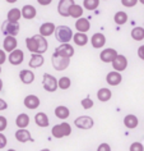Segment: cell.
Instances as JSON below:
<instances>
[{
  "instance_id": "obj_12",
  "label": "cell",
  "mask_w": 144,
  "mask_h": 151,
  "mask_svg": "<svg viewBox=\"0 0 144 151\" xmlns=\"http://www.w3.org/2000/svg\"><path fill=\"white\" fill-rule=\"evenodd\" d=\"M123 81V76H121V72H117V70H112L107 73L106 76V82L110 85V86H117L121 83Z\"/></svg>"
},
{
  "instance_id": "obj_13",
  "label": "cell",
  "mask_w": 144,
  "mask_h": 151,
  "mask_svg": "<svg viewBox=\"0 0 144 151\" xmlns=\"http://www.w3.org/2000/svg\"><path fill=\"white\" fill-rule=\"evenodd\" d=\"M24 106L29 109V110H35V109H37L40 106L41 101H40V97L36 96V95H27L24 97Z\"/></svg>"
},
{
  "instance_id": "obj_1",
  "label": "cell",
  "mask_w": 144,
  "mask_h": 151,
  "mask_svg": "<svg viewBox=\"0 0 144 151\" xmlns=\"http://www.w3.org/2000/svg\"><path fill=\"white\" fill-rule=\"evenodd\" d=\"M26 46L31 52H36V54H43L47 51L48 44L47 40L45 39V36H42L41 33L35 35L32 37L26 39Z\"/></svg>"
},
{
  "instance_id": "obj_5",
  "label": "cell",
  "mask_w": 144,
  "mask_h": 151,
  "mask_svg": "<svg viewBox=\"0 0 144 151\" xmlns=\"http://www.w3.org/2000/svg\"><path fill=\"white\" fill-rule=\"evenodd\" d=\"M19 23L18 22H12V21H8L6 19L4 23L1 24V31L5 36L8 35H12V36H17L19 33Z\"/></svg>"
},
{
  "instance_id": "obj_37",
  "label": "cell",
  "mask_w": 144,
  "mask_h": 151,
  "mask_svg": "<svg viewBox=\"0 0 144 151\" xmlns=\"http://www.w3.org/2000/svg\"><path fill=\"white\" fill-rule=\"evenodd\" d=\"M6 127H8V120L4 115H0V132L5 131Z\"/></svg>"
},
{
  "instance_id": "obj_44",
  "label": "cell",
  "mask_w": 144,
  "mask_h": 151,
  "mask_svg": "<svg viewBox=\"0 0 144 151\" xmlns=\"http://www.w3.org/2000/svg\"><path fill=\"white\" fill-rule=\"evenodd\" d=\"M138 56L142 60H144V45H142V46H139L138 49Z\"/></svg>"
},
{
  "instance_id": "obj_36",
  "label": "cell",
  "mask_w": 144,
  "mask_h": 151,
  "mask_svg": "<svg viewBox=\"0 0 144 151\" xmlns=\"http://www.w3.org/2000/svg\"><path fill=\"white\" fill-rule=\"evenodd\" d=\"M139 0H121V4L124 6H126V8H133V6H135L138 4Z\"/></svg>"
},
{
  "instance_id": "obj_21",
  "label": "cell",
  "mask_w": 144,
  "mask_h": 151,
  "mask_svg": "<svg viewBox=\"0 0 144 151\" xmlns=\"http://www.w3.org/2000/svg\"><path fill=\"white\" fill-rule=\"evenodd\" d=\"M37 16V10L33 5H24L23 8H22V17L24 18V19H33Z\"/></svg>"
},
{
  "instance_id": "obj_33",
  "label": "cell",
  "mask_w": 144,
  "mask_h": 151,
  "mask_svg": "<svg viewBox=\"0 0 144 151\" xmlns=\"http://www.w3.org/2000/svg\"><path fill=\"white\" fill-rule=\"evenodd\" d=\"M100 5V0H83V8L87 10H94Z\"/></svg>"
},
{
  "instance_id": "obj_20",
  "label": "cell",
  "mask_w": 144,
  "mask_h": 151,
  "mask_svg": "<svg viewBox=\"0 0 144 151\" xmlns=\"http://www.w3.org/2000/svg\"><path fill=\"white\" fill-rule=\"evenodd\" d=\"M73 41H74V44L75 45H78V46H86L87 44H88V36H87V32H77V33H74V36H73Z\"/></svg>"
},
{
  "instance_id": "obj_45",
  "label": "cell",
  "mask_w": 144,
  "mask_h": 151,
  "mask_svg": "<svg viewBox=\"0 0 144 151\" xmlns=\"http://www.w3.org/2000/svg\"><path fill=\"white\" fill-rule=\"evenodd\" d=\"M6 108H8V104H6V101H4L3 99H0V110H5Z\"/></svg>"
},
{
  "instance_id": "obj_46",
  "label": "cell",
  "mask_w": 144,
  "mask_h": 151,
  "mask_svg": "<svg viewBox=\"0 0 144 151\" xmlns=\"http://www.w3.org/2000/svg\"><path fill=\"white\" fill-rule=\"evenodd\" d=\"M6 3H10V4H13V3H16V1H18V0H5Z\"/></svg>"
},
{
  "instance_id": "obj_10",
  "label": "cell",
  "mask_w": 144,
  "mask_h": 151,
  "mask_svg": "<svg viewBox=\"0 0 144 151\" xmlns=\"http://www.w3.org/2000/svg\"><path fill=\"white\" fill-rule=\"evenodd\" d=\"M117 54H119V52H117L115 49L108 47V49H105V50L101 51L100 59H101L103 63H112L113 59H115L116 56H117Z\"/></svg>"
},
{
  "instance_id": "obj_25",
  "label": "cell",
  "mask_w": 144,
  "mask_h": 151,
  "mask_svg": "<svg viewBox=\"0 0 144 151\" xmlns=\"http://www.w3.org/2000/svg\"><path fill=\"white\" fill-rule=\"evenodd\" d=\"M55 115L58 116L59 119H66V118H69V115H70V110H69V108L65 106V105H59V106H56L55 108Z\"/></svg>"
},
{
  "instance_id": "obj_15",
  "label": "cell",
  "mask_w": 144,
  "mask_h": 151,
  "mask_svg": "<svg viewBox=\"0 0 144 151\" xmlns=\"http://www.w3.org/2000/svg\"><path fill=\"white\" fill-rule=\"evenodd\" d=\"M17 46H18V41L16 39V36H12V35L5 36L4 42H3V47H4L5 51L12 52L13 50H16Z\"/></svg>"
},
{
  "instance_id": "obj_23",
  "label": "cell",
  "mask_w": 144,
  "mask_h": 151,
  "mask_svg": "<svg viewBox=\"0 0 144 151\" xmlns=\"http://www.w3.org/2000/svg\"><path fill=\"white\" fill-rule=\"evenodd\" d=\"M19 78L24 85H31L32 82L35 81V73H33L32 70L23 69V70H21V73H19Z\"/></svg>"
},
{
  "instance_id": "obj_38",
  "label": "cell",
  "mask_w": 144,
  "mask_h": 151,
  "mask_svg": "<svg viewBox=\"0 0 144 151\" xmlns=\"http://www.w3.org/2000/svg\"><path fill=\"white\" fill-rule=\"evenodd\" d=\"M144 146L140 142H133L130 146V151H143Z\"/></svg>"
},
{
  "instance_id": "obj_14",
  "label": "cell",
  "mask_w": 144,
  "mask_h": 151,
  "mask_svg": "<svg viewBox=\"0 0 144 151\" xmlns=\"http://www.w3.org/2000/svg\"><path fill=\"white\" fill-rule=\"evenodd\" d=\"M16 139L21 143H26V142H29V141H33L31 133L29 131H27L26 128H18V131L16 132Z\"/></svg>"
},
{
  "instance_id": "obj_34",
  "label": "cell",
  "mask_w": 144,
  "mask_h": 151,
  "mask_svg": "<svg viewBox=\"0 0 144 151\" xmlns=\"http://www.w3.org/2000/svg\"><path fill=\"white\" fill-rule=\"evenodd\" d=\"M71 86V80L69 77H61L59 78V88L61 90H69Z\"/></svg>"
},
{
  "instance_id": "obj_24",
  "label": "cell",
  "mask_w": 144,
  "mask_h": 151,
  "mask_svg": "<svg viewBox=\"0 0 144 151\" xmlns=\"http://www.w3.org/2000/svg\"><path fill=\"white\" fill-rule=\"evenodd\" d=\"M43 63H45V59H43L42 54H36V52H33V55L31 56V59H29V62H28V65L31 68H38L42 65Z\"/></svg>"
},
{
  "instance_id": "obj_2",
  "label": "cell",
  "mask_w": 144,
  "mask_h": 151,
  "mask_svg": "<svg viewBox=\"0 0 144 151\" xmlns=\"http://www.w3.org/2000/svg\"><path fill=\"white\" fill-rule=\"evenodd\" d=\"M55 36L59 42L64 44V42H69V41L73 39L74 33L69 26H59V27H56V29H55Z\"/></svg>"
},
{
  "instance_id": "obj_43",
  "label": "cell",
  "mask_w": 144,
  "mask_h": 151,
  "mask_svg": "<svg viewBox=\"0 0 144 151\" xmlns=\"http://www.w3.org/2000/svg\"><path fill=\"white\" fill-rule=\"evenodd\" d=\"M37 3H38L40 5H42V6H47V5H50L52 3V0H37Z\"/></svg>"
},
{
  "instance_id": "obj_39",
  "label": "cell",
  "mask_w": 144,
  "mask_h": 151,
  "mask_svg": "<svg viewBox=\"0 0 144 151\" xmlns=\"http://www.w3.org/2000/svg\"><path fill=\"white\" fill-rule=\"evenodd\" d=\"M61 126H63L64 132H65V137H66V136H69V134L71 133V127H70V124L66 123V122H63Z\"/></svg>"
},
{
  "instance_id": "obj_29",
  "label": "cell",
  "mask_w": 144,
  "mask_h": 151,
  "mask_svg": "<svg viewBox=\"0 0 144 151\" xmlns=\"http://www.w3.org/2000/svg\"><path fill=\"white\" fill-rule=\"evenodd\" d=\"M113 21H115L116 24H125L128 22V13L126 12H123V10H120V12H116L115 16H113Z\"/></svg>"
},
{
  "instance_id": "obj_9",
  "label": "cell",
  "mask_w": 144,
  "mask_h": 151,
  "mask_svg": "<svg viewBox=\"0 0 144 151\" xmlns=\"http://www.w3.org/2000/svg\"><path fill=\"white\" fill-rule=\"evenodd\" d=\"M112 67H113V69L117 70V72H124L128 68L126 56L123 55V54H117V56L113 59V62H112Z\"/></svg>"
},
{
  "instance_id": "obj_8",
  "label": "cell",
  "mask_w": 144,
  "mask_h": 151,
  "mask_svg": "<svg viewBox=\"0 0 144 151\" xmlns=\"http://www.w3.org/2000/svg\"><path fill=\"white\" fill-rule=\"evenodd\" d=\"M24 59V52L21 50V49H16L12 52H9L8 56V62L12 64V65H19V64L23 63Z\"/></svg>"
},
{
  "instance_id": "obj_50",
  "label": "cell",
  "mask_w": 144,
  "mask_h": 151,
  "mask_svg": "<svg viewBox=\"0 0 144 151\" xmlns=\"http://www.w3.org/2000/svg\"><path fill=\"white\" fill-rule=\"evenodd\" d=\"M0 29H1V27H0Z\"/></svg>"
},
{
  "instance_id": "obj_28",
  "label": "cell",
  "mask_w": 144,
  "mask_h": 151,
  "mask_svg": "<svg viewBox=\"0 0 144 151\" xmlns=\"http://www.w3.org/2000/svg\"><path fill=\"white\" fill-rule=\"evenodd\" d=\"M22 17V10L19 8H13L10 9L8 14H6V18H8V21H12V22H18L21 19Z\"/></svg>"
},
{
  "instance_id": "obj_42",
  "label": "cell",
  "mask_w": 144,
  "mask_h": 151,
  "mask_svg": "<svg viewBox=\"0 0 144 151\" xmlns=\"http://www.w3.org/2000/svg\"><path fill=\"white\" fill-rule=\"evenodd\" d=\"M6 59H8V58H6L5 50H0V65H1V64H4Z\"/></svg>"
},
{
  "instance_id": "obj_31",
  "label": "cell",
  "mask_w": 144,
  "mask_h": 151,
  "mask_svg": "<svg viewBox=\"0 0 144 151\" xmlns=\"http://www.w3.org/2000/svg\"><path fill=\"white\" fill-rule=\"evenodd\" d=\"M51 134H52V137H55V138H63V137H65V132H64V129H63L61 123H60V124H55V126L52 127Z\"/></svg>"
},
{
  "instance_id": "obj_32",
  "label": "cell",
  "mask_w": 144,
  "mask_h": 151,
  "mask_svg": "<svg viewBox=\"0 0 144 151\" xmlns=\"http://www.w3.org/2000/svg\"><path fill=\"white\" fill-rule=\"evenodd\" d=\"M131 37L135 41L144 40V28L143 27H134L131 29Z\"/></svg>"
},
{
  "instance_id": "obj_49",
  "label": "cell",
  "mask_w": 144,
  "mask_h": 151,
  "mask_svg": "<svg viewBox=\"0 0 144 151\" xmlns=\"http://www.w3.org/2000/svg\"><path fill=\"white\" fill-rule=\"evenodd\" d=\"M0 73H1V65H0Z\"/></svg>"
},
{
  "instance_id": "obj_6",
  "label": "cell",
  "mask_w": 144,
  "mask_h": 151,
  "mask_svg": "<svg viewBox=\"0 0 144 151\" xmlns=\"http://www.w3.org/2000/svg\"><path fill=\"white\" fill-rule=\"evenodd\" d=\"M74 124L81 129H91L94 126V120L88 115H82L74 120Z\"/></svg>"
},
{
  "instance_id": "obj_3",
  "label": "cell",
  "mask_w": 144,
  "mask_h": 151,
  "mask_svg": "<svg viewBox=\"0 0 144 151\" xmlns=\"http://www.w3.org/2000/svg\"><path fill=\"white\" fill-rule=\"evenodd\" d=\"M70 64V58H66V56H63L58 54V52H54L52 54V67L55 68L58 72L65 70Z\"/></svg>"
},
{
  "instance_id": "obj_11",
  "label": "cell",
  "mask_w": 144,
  "mask_h": 151,
  "mask_svg": "<svg viewBox=\"0 0 144 151\" xmlns=\"http://www.w3.org/2000/svg\"><path fill=\"white\" fill-rule=\"evenodd\" d=\"M55 52H58L63 56H66V58H71L74 55V47L69 42H64L55 49Z\"/></svg>"
},
{
  "instance_id": "obj_41",
  "label": "cell",
  "mask_w": 144,
  "mask_h": 151,
  "mask_svg": "<svg viewBox=\"0 0 144 151\" xmlns=\"http://www.w3.org/2000/svg\"><path fill=\"white\" fill-rule=\"evenodd\" d=\"M98 151H110L111 150V147H110L108 143H101L100 146H98Z\"/></svg>"
},
{
  "instance_id": "obj_35",
  "label": "cell",
  "mask_w": 144,
  "mask_h": 151,
  "mask_svg": "<svg viewBox=\"0 0 144 151\" xmlns=\"http://www.w3.org/2000/svg\"><path fill=\"white\" fill-rule=\"evenodd\" d=\"M81 104H82V108H83V109L88 110V109H91V108L93 106V100L89 99V97H86V99H83V100L81 101Z\"/></svg>"
},
{
  "instance_id": "obj_7",
  "label": "cell",
  "mask_w": 144,
  "mask_h": 151,
  "mask_svg": "<svg viewBox=\"0 0 144 151\" xmlns=\"http://www.w3.org/2000/svg\"><path fill=\"white\" fill-rule=\"evenodd\" d=\"M74 0H60L58 4V12L61 17H70V8L74 4Z\"/></svg>"
},
{
  "instance_id": "obj_22",
  "label": "cell",
  "mask_w": 144,
  "mask_h": 151,
  "mask_svg": "<svg viewBox=\"0 0 144 151\" xmlns=\"http://www.w3.org/2000/svg\"><path fill=\"white\" fill-rule=\"evenodd\" d=\"M138 124H139V119L134 114H128L124 118V126L129 128V129H134V128L138 127Z\"/></svg>"
},
{
  "instance_id": "obj_48",
  "label": "cell",
  "mask_w": 144,
  "mask_h": 151,
  "mask_svg": "<svg viewBox=\"0 0 144 151\" xmlns=\"http://www.w3.org/2000/svg\"><path fill=\"white\" fill-rule=\"evenodd\" d=\"M139 3H142V4L144 5V0H139Z\"/></svg>"
},
{
  "instance_id": "obj_27",
  "label": "cell",
  "mask_w": 144,
  "mask_h": 151,
  "mask_svg": "<svg viewBox=\"0 0 144 151\" xmlns=\"http://www.w3.org/2000/svg\"><path fill=\"white\" fill-rule=\"evenodd\" d=\"M16 124L18 128H27L29 124V116L26 113H21L16 119Z\"/></svg>"
},
{
  "instance_id": "obj_26",
  "label": "cell",
  "mask_w": 144,
  "mask_h": 151,
  "mask_svg": "<svg viewBox=\"0 0 144 151\" xmlns=\"http://www.w3.org/2000/svg\"><path fill=\"white\" fill-rule=\"evenodd\" d=\"M112 97V92L110 88H106V87H102L98 90L97 92V99L102 101V103H106V101H108Z\"/></svg>"
},
{
  "instance_id": "obj_4",
  "label": "cell",
  "mask_w": 144,
  "mask_h": 151,
  "mask_svg": "<svg viewBox=\"0 0 144 151\" xmlns=\"http://www.w3.org/2000/svg\"><path fill=\"white\" fill-rule=\"evenodd\" d=\"M42 85L43 88L48 92H55L59 87V80H56L52 74L50 73H45L42 78Z\"/></svg>"
},
{
  "instance_id": "obj_47",
  "label": "cell",
  "mask_w": 144,
  "mask_h": 151,
  "mask_svg": "<svg viewBox=\"0 0 144 151\" xmlns=\"http://www.w3.org/2000/svg\"><path fill=\"white\" fill-rule=\"evenodd\" d=\"M1 90H3V81L0 80V91H1Z\"/></svg>"
},
{
  "instance_id": "obj_40",
  "label": "cell",
  "mask_w": 144,
  "mask_h": 151,
  "mask_svg": "<svg viewBox=\"0 0 144 151\" xmlns=\"http://www.w3.org/2000/svg\"><path fill=\"white\" fill-rule=\"evenodd\" d=\"M6 142H8V139H6L5 134L3 133V132H0V150L4 149V147L6 146Z\"/></svg>"
},
{
  "instance_id": "obj_30",
  "label": "cell",
  "mask_w": 144,
  "mask_h": 151,
  "mask_svg": "<svg viewBox=\"0 0 144 151\" xmlns=\"http://www.w3.org/2000/svg\"><path fill=\"white\" fill-rule=\"evenodd\" d=\"M83 9L82 8V5H78V4H74L71 5V8H70V17L71 18H75V19H78V18H81L83 16Z\"/></svg>"
},
{
  "instance_id": "obj_18",
  "label": "cell",
  "mask_w": 144,
  "mask_h": 151,
  "mask_svg": "<svg viewBox=\"0 0 144 151\" xmlns=\"http://www.w3.org/2000/svg\"><path fill=\"white\" fill-rule=\"evenodd\" d=\"M35 122H36L37 126L41 127V128H46V127L50 126V120H48L47 114L46 113H42V111L37 113L35 115Z\"/></svg>"
},
{
  "instance_id": "obj_19",
  "label": "cell",
  "mask_w": 144,
  "mask_h": 151,
  "mask_svg": "<svg viewBox=\"0 0 144 151\" xmlns=\"http://www.w3.org/2000/svg\"><path fill=\"white\" fill-rule=\"evenodd\" d=\"M91 28V22L87 18H78L77 22H75V29L79 32H88Z\"/></svg>"
},
{
  "instance_id": "obj_16",
  "label": "cell",
  "mask_w": 144,
  "mask_h": 151,
  "mask_svg": "<svg viewBox=\"0 0 144 151\" xmlns=\"http://www.w3.org/2000/svg\"><path fill=\"white\" fill-rule=\"evenodd\" d=\"M91 44H92V46L94 49H102L105 46V44H106L105 35L103 33H101V32L94 33V35L92 36V39H91Z\"/></svg>"
},
{
  "instance_id": "obj_17",
  "label": "cell",
  "mask_w": 144,
  "mask_h": 151,
  "mask_svg": "<svg viewBox=\"0 0 144 151\" xmlns=\"http://www.w3.org/2000/svg\"><path fill=\"white\" fill-rule=\"evenodd\" d=\"M55 29H56V26L52 22H45V23L40 26V33L45 37L51 36L52 33H55Z\"/></svg>"
}]
</instances>
